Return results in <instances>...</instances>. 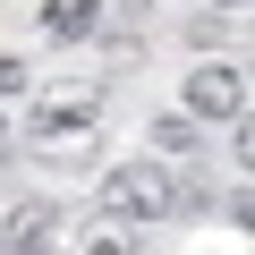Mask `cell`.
<instances>
[{
  "mask_svg": "<svg viewBox=\"0 0 255 255\" xmlns=\"http://www.w3.org/2000/svg\"><path fill=\"white\" fill-rule=\"evenodd\" d=\"M34 77H26V60H9V51H0V94H26Z\"/></svg>",
  "mask_w": 255,
  "mask_h": 255,
  "instance_id": "9c48e42d",
  "label": "cell"
},
{
  "mask_svg": "<svg viewBox=\"0 0 255 255\" xmlns=\"http://www.w3.org/2000/svg\"><path fill=\"white\" fill-rule=\"evenodd\" d=\"M145 9H153V0H145Z\"/></svg>",
  "mask_w": 255,
  "mask_h": 255,
  "instance_id": "7c38bea8",
  "label": "cell"
},
{
  "mask_svg": "<svg viewBox=\"0 0 255 255\" xmlns=\"http://www.w3.org/2000/svg\"><path fill=\"white\" fill-rule=\"evenodd\" d=\"M51 238H60V204H43V196H26L0 221V255H51Z\"/></svg>",
  "mask_w": 255,
  "mask_h": 255,
  "instance_id": "277c9868",
  "label": "cell"
},
{
  "mask_svg": "<svg viewBox=\"0 0 255 255\" xmlns=\"http://www.w3.org/2000/svg\"><path fill=\"white\" fill-rule=\"evenodd\" d=\"M111 221H128V230H136V221H162V213H179V179L145 153V162H119L111 179H102V196H94Z\"/></svg>",
  "mask_w": 255,
  "mask_h": 255,
  "instance_id": "7a4b0ae2",
  "label": "cell"
},
{
  "mask_svg": "<svg viewBox=\"0 0 255 255\" xmlns=\"http://www.w3.org/2000/svg\"><path fill=\"white\" fill-rule=\"evenodd\" d=\"M238 111H247V77H238L230 60L187 68V119H230V128H238Z\"/></svg>",
  "mask_w": 255,
  "mask_h": 255,
  "instance_id": "3957f363",
  "label": "cell"
},
{
  "mask_svg": "<svg viewBox=\"0 0 255 255\" xmlns=\"http://www.w3.org/2000/svg\"><path fill=\"white\" fill-rule=\"evenodd\" d=\"M196 145H204V128H196L187 111L153 119V162H196Z\"/></svg>",
  "mask_w": 255,
  "mask_h": 255,
  "instance_id": "8992f818",
  "label": "cell"
},
{
  "mask_svg": "<svg viewBox=\"0 0 255 255\" xmlns=\"http://www.w3.org/2000/svg\"><path fill=\"white\" fill-rule=\"evenodd\" d=\"M17 153V128H9V111H0V162H9Z\"/></svg>",
  "mask_w": 255,
  "mask_h": 255,
  "instance_id": "30bf717a",
  "label": "cell"
},
{
  "mask_svg": "<svg viewBox=\"0 0 255 255\" xmlns=\"http://www.w3.org/2000/svg\"><path fill=\"white\" fill-rule=\"evenodd\" d=\"M102 60H111V68H136V60H145V43H136V34H111V43H102Z\"/></svg>",
  "mask_w": 255,
  "mask_h": 255,
  "instance_id": "ba28073f",
  "label": "cell"
},
{
  "mask_svg": "<svg viewBox=\"0 0 255 255\" xmlns=\"http://www.w3.org/2000/svg\"><path fill=\"white\" fill-rule=\"evenodd\" d=\"M221 9H238V0H221Z\"/></svg>",
  "mask_w": 255,
  "mask_h": 255,
  "instance_id": "8fae6325",
  "label": "cell"
},
{
  "mask_svg": "<svg viewBox=\"0 0 255 255\" xmlns=\"http://www.w3.org/2000/svg\"><path fill=\"white\" fill-rule=\"evenodd\" d=\"M94 119H102V85L94 77H68V85H51L34 102V145L51 162H85L94 153Z\"/></svg>",
  "mask_w": 255,
  "mask_h": 255,
  "instance_id": "6da1fadb",
  "label": "cell"
},
{
  "mask_svg": "<svg viewBox=\"0 0 255 255\" xmlns=\"http://www.w3.org/2000/svg\"><path fill=\"white\" fill-rule=\"evenodd\" d=\"M68 255H136V230L102 213V221H85V230H77V247H68Z\"/></svg>",
  "mask_w": 255,
  "mask_h": 255,
  "instance_id": "52a82bcc",
  "label": "cell"
},
{
  "mask_svg": "<svg viewBox=\"0 0 255 255\" xmlns=\"http://www.w3.org/2000/svg\"><path fill=\"white\" fill-rule=\"evenodd\" d=\"M94 26H102V0H43V34L51 43H77Z\"/></svg>",
  "mask_w": 255,
  "mask_h": 255,
  "instance_id": "5b68a950",
  "label": "cell"
}]
</instances>
